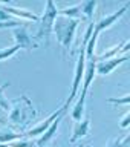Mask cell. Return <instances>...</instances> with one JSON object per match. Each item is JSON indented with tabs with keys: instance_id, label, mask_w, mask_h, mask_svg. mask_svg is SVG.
<instances>
[{
	"instance_id": "obj_1",
	"label": "cell",
	"mask_w": 130,
	"mask_h": 147,
	"mask_svg": "<svg viewBox=\"0 0 130 147\" xmlns=\"http://www.w3.org/2000/svg\"><path fill=\"white\" fill-rule=\"evenodd\" d=\"M8 121L15 127L25 129L26 126L37 118V109L32 106V101L28 95H20L18 98L12 100L11 107H9Z\"/></svg>"
},
{
	"instance_id": "obj_8",
	"label": "cell",
	"mask_w": 130,
	"mask_h": 147,
	"mask_svg": "<svg viewBox=\"0 0 130 147\" xmlns=\"http://www.w3.org/2000/svg\"><path fill=\"white\" fill-rule=\"evenodd\" d=\"M127 58H129V55L123 54V55H119V57H113V58L104 60V61H96V74H98V75H103V77L109 75L115 67H118L121 63L127 61Z\"/></svg>"
},
{
	"instance_id": "obj_9",
	"label": "cell",
	"mask_w": 130,
	"mask_h": 147,
	"mask_svg": "<svg viewBox=\"0 0 130 147\" xmlns=\"http://www.w3.org/2000/svg\"><path fill=\"white\" fill-rule=\"evenodd\" d=\"M64 115H66V113H61V115H60V117H58V118L55 119V121L48 127V130L41 133V136L38 138V141H37V146H38V147H44V146H48L49 142L52 141V138L55 136V133H57L58 127H60V124H61V121H63Z\"/></svg>"
},
{
	"instance_id": "obj_22",
	"label": "cell",
	"mask_w": 130,
	"mask_h": 147,
	"mask_svg": "<svg viewBox=\"0 0 130 147\" xmlns=\"http://www.w3.org/2000/svg\"><path fill=\"white\" fill-rule=\"evenodd\" d=\"M0 147H12V146H9V144H5V142H0Z\"/></svg>"
},
{
	"instance_id": "obj_17",
	"label": "cell",
	"mask_w": 130,
	"mask_h": 147,
	"mask_svg": "<svg viewBox=\"0 0 130 147\" xmlns=\"http://www.w3.org/2000/svg\"><path fill=\"white\" fill-rule=\"evenodd\" d=\"M129 141H130V135H126L123 140L117 138V140L110 141L107 144V147H129Z\"/></svg>"
},
{
	"instance_id": "obj_2",
	"label": "cell",
	"mask_w": 130,
	"mask_h": 147,
	"mask_svg": "<svg viewBox=\"0 0 130 147\" xmlns=\"http://www.w3.org/2000/svg\"><path fill=\"white\" fill-rule=\"evenodd\" d=\"M78 25H80V20H73V18H67V17H61V16H57V18H55L54 32L57 35L58 43L63 46L64 51H71Z\"/></svg>"
},
{
	"instance_id": "obj_21",
	"label": "cell",
	"mask_w": 130,
	"mask_h": 147,
	"mask_svg": "<svg viewBox=\"0 0 130 147\" xmlns=\"http://www.w3.org/2000/svg\"><path fill=\"white\" fill-rule=\"evenodd\" d=\"M0 22H11V16L8 12H5L2 6H0Z\"/></svg>"
},
{
	"instance_id": "obj_5",
	"label": "cell",
	"mask_w": 130,
	"mask_h": 147,
	"mask_svg": "<svg viewBox=\"0 0 130 147\" xmlns=\"http://www.w3.org/2000/svg\"><path fill=\"white\" fill-rule=\"evenodd\" d=\"M127 9H129V2L124 3L123 6L119 8L118 11H115L113 14H110V16H107V17H103L98 23H95V25H94V31H92V35H90V37H94V38H98L100 32H103L104 29H109V28L112 26L115 22L119 20V18L124 16V12H126Z\"/></svg>"
},
{
	"instance_id": "obj_10",
	"label": "cell",
	"mask_w": 130,
	"mask_h": 147,
	"mask_svg": "<svg viewBox=\"0 0 130 147\" xmlns=\"http://www.w3.org/2000/svg\"><path fill=\"white\" fill-rule=\"evenodd\" d=\"M90 130V118L86 117L84 119H80V121L75 123V126H73V130H72V136L69 138V142L73 144V142H77L78 140H81V138H84L87 133Z\"/></svg>"
},
{
	"instance_id": "obj_6",
	"label": "cell",
	"mask_w": 130,
	"mask_h": 147,
	"mask_svg": "<svg viewBox=\"0 0 130 147\" xmlns=\"http://www.w3.org/2000/svg\"><path fill=\"white\" fill-rule=\"evenodd\" d=\"M67 109H69V104H67V103H64V104H63L60 109H57L54 113H51L49 117L44 119V121L38 123L35 127L29 129V130H28V132H25L23 135H25V136H40L43 132H46V130H48V127H49L51 124H52V123L55 121V119H57V118L60 117V115H61V113H66V112H67Z\"/></svg>"
},
{
	"instance_id": "obj_12",
	"label": "cell",
	"mask_w": 130,
	"mask_h": 147,
	"mask_svg": "<svg viewBox=\"0 0 130 147\" xmlns=\"http://www.w3.org/2000/svg\"><path fill=\"white\" fill-rule=\"evenodd\" d=\"M23 136L25 135H23L22 132H15V130H12V129H2V130H0V142H5V144L17 141V140H22Z\"/></svg>"
},
{
	"instance_id": "obj_13",
	"label": "cell",
	"mask_w": 130,
	"mask_h": 147,
	"mask_svg": "<svg viewBox=\"0 0 130 147\" xmlns=\"http://www.w3.org/2000/svg\"><path fill=\"white\" fill-rule=\"evenodd\" d=\"M60 16H61V17H67V18H73V20H83L80 5H75V6L63 9V11L60 12Z\"/></svg>"
},
{
	"instance_id": "obj_7",
	"label": "cell",
	"mask_w": 130,
	"mask_h": 147,
	"mask_svg": "<svg viewBox=\"0 0 130 147\" xmlns=\"http://www.w3.org/2000/svg\"><path fill=\"white\" fill-rule=\"evenodd\" d=\"M12 35H14V41H15V46H18L20 49H32L35 48V43L34 40H32V37L29 35V32H28V28L25 25H20L17 28H14L12 29Z\"/></svg>"
},
{
	"instance_id": "obj_16",
	"label": "cell",
	"mask_w": 130,
	"mask_h": 147,
	"mask_svg": "<svg viewBox=\"0 0 130 147\" xmlns=\"http://www.w3.org/2000/svg\"><path fill=\"white\" fill-rule=\"evenodd\" d=\"M9 86V83H5V84L0 86V109H3V110H9V107H11V103L8 101V98L5 96V87H8Z\"/></svg>"
},
{
	"instance_id": "obj_19",
	"label": "cell",
	"mask_w": 130,
	"mask_h": 147,
	"mask_svg": "<svg viewBox=\"0 0 130 147\" xmlns=\"http://www.w3.org/2000/svg\"><path fill=\"white\" fill-rule=\"evenodd\" d=\"M22 23H18V22H0V29H6V28H17V26H20Z\"/></svg>"
},
{
	"instance_id": "obj_14",
	"label": "cell",
	"mask_w": 130,
	"mask_h": 147,
	"mask_svg": "<svg viewBox=\"0 0 130 147\" xmlns=\"http://www.w3.org/2000/svg\"><path fill=\"white\" fill-rule=\"evenodd\" d=\"M80 8H81V16L83 18H89L92 22V17H94V11L96 8V2L94 0H89V2H84V3H80Z\"/></svg>"
},
{
	"instance_id": "obj_4",
	"label": "cell",
	"mask_w": 130,
	"mask_h": 147,
	"mask_svg": "<svg viewBox=\"0 0 130 147\" xmlns=\"http://www.w3.org/2000/svg\"><path fill=\"white\" fill-rule=\"evenodd\" d=\"M96 74V55L89 58V63H87V67L84 69V83H83V90H81V95L80 98H78L77 104L73 106L72 109V118L75 119V121H80L81 119V115L84 112V103H86V95H87V90H89V86L90 83L94 81V77Z\"/></svg>"
},
{
	"instance_id": "obj_15",
	"label": "cell",
	"mask_w": 130,
	"mask_h": 147,
	"mask_svg": "<svg viewBox=\"0 0 130 147\" xmlns=\"http://www.w3.org/2000/svg\"><path fill=\"white\" fill-rule=\"evenodd\" d=\"M18 51H20V48L18 46H9V48H5V49H0V61L2 60H6L9 57H12V55H15Z\"/></svg>"
},
{
	"instance_id": "obj_11",
	"label": "cell",
	"mask_w": 130,
	"mask_h": 147,
	"mask_svg": "<svg viewBox=\"0 0 130 147\" xmlns=\"http://www.w3.org/2000/svg\"><path fill=\"white\" fill-rule=\"evenodd\" d=\"M2 9L5 12H8L9 16H15V17H20L23 20H31V22H37L38 20V16H35L34 12L28 11V9H22V8H17V6H9V5H0Z\"/></svg>"
},
{
	"instance_id": "obj_18",
	"label": "cell",
	"mask_w": 130,
	"mask_h": 147,
	"mask_svg": "<svg viewBox=\"0 0 130 147\" xmlns=\"http://www.w3.org/2000/svg\"><path fill=\"white\" fill-rule=\"evenodd\" d=\"M107 103H112V104H129L130 103V95L126 94L123 98H107Z\"/></svg>"
},
{
	"instance_id": "obj_20",
	"label": "cell",
	"mask_w": 130,
	"mask_h": 147,
	"mask_svg": "<svg viewBox=\"0 0 130 147\" xmlns=\"http://www.w3.org/2000/svg\"><path fill=\"white\" fill-rule=\"evenodd\" d=\"M129 121H130V112L127 110V113L124 115V118L121 119V123H119L121 124V129H127L129 127Z\"/></svg>"
},
{
	"instance_id": "obj_3",
	"label": "cell",
	"mask_w": 130,
	"mask_h": 147,
	"mask_svg": "<svg viewBox=\"0 0 130 147\" xmlns=\"http://www.w3.org/2000/svg\"><path fill=\"white\" fill-rule=\"evenodd\" d=\"M57 16H58L57 6L54 5L52 0H48V2H46L44 12L40 18V25H38V29H37V34L34 35V38H32L35 45H38L40 41H44L46 45H49V37L54 31V23H55Z\"/></svg>"
}]
</instances>
